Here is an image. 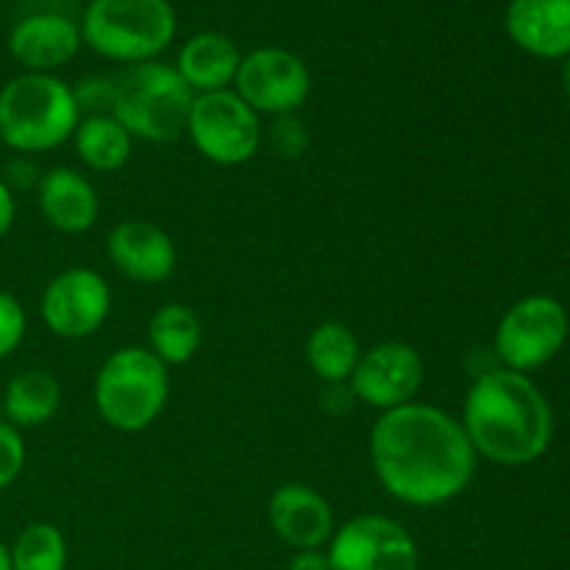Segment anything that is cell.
<instances>
[{
    "instance_id": "cell-1",
    "label": "cell",
    "mask_w": 570,
    "mask_h": 570,
    "mask_svg": "<svg viewBox=\"0 0 570 570\" xmlns=\"http://www.w3.org/2000/svg\"><path fill=\"white\" fill-rule=\"evenodd\" d=\"M371 462L384 493L421 510L454 501L476 473V451L462 423L417 401L373 423Z\"/></svg>"
},
{
    "instance_id": "cell-2",
    "label": "cell",
    "mask_w": 570,
    "mask_h": 570,
    "mask_svg": "<svg viewBox=\"0 0 570 570\" xmlns=\"http://www.w3.org/2000/svg\"><path fill=\"white\" fill-rule=\"evenodd\" d=\"M460 423L476 456L510 468L543 456L554 432L543 393L523 373L507 367L479 373Z\"/></svg>"
},
{
    "instance_id": "cell-3",
    "label": "cell",
    "mask_w": 570,
    "mask_h": 570,
    "mask_svg": "<svg viewBox=\"0 0 570 570\" xmlns=\"http://www.w3.org/2000/svg\"><path fill=\"white\" fill-rule=\"evenodd\" d=\"M81 109L70 83L26 72L0 89V139L17 154H45L72 139Z\"/></svg>"
},
{
    "instance_id": "cell-4",
    "label": "cell",
    "mask_w": 570,
    "mask_h": 570,
    "mask_svg": "<svg viewBox=\"0 0 570 570\" xmlns=\"http://www.w3.org/2000/svg\"><path fill=\"white\" fill-rule=\"evenodd\" d=\"M170 367L142 345L117 348L95 376V410L122 434L145 432L170 399Z\"/></svg>"
},
{
    "instance_id": "cell-5",
    "label": "cell",
    "mask_w": 570,
    "mask_h": 570,
    "mask_svg": "<svg viewBox=\"0 0 570 570\" xmlns=\"http://www.w3.org/2000/svg\"><path fill=\"white\" fill-rule=\"evenodd\" d=\"M170 0H89L81 22L83 45L120 65H145L170 48L176 37Z\"/></svg>"
},
{
    "instance_id": "cell-6",
    "label": "cell",
    "mask_w": 570,
    "mask_h": 570,
    "mask_svg": "<svg viewBox=\"0 0 570 570\" xmlns=\"http://www.w3.org/2000/svg\"><path fill=\"white\" fill-rule=\"evenodd\" d=\"M195 92L176 67L161 61L131 65L115 78L111 117L142 142H173L184 134Z\"/></svg>"
},
{
    "instance_id": "cell-7",
    "label": "cell",
    "mask_w": 570,
    "mask_h": 570,
    "mask_svg": "<svg viewBox=\"0 0 570 570\" xmlns=\"http://www.w3.org/2000/svg\"><path fill=\"white\" fill-rule=\"evenodd\" d=\"M184 131L204 159L220 167L245 165L262 145L259 115L234 89L195 95Z\"/></svg>"
},
{
    "instance_id": "cell-8",
    "label": "cell",
    "mask_w": 570,
    "mask_h": 570,
    "mask_svg": "<svg viewBox=\"0 0 570 570\" xmlns=\"http://www.w3.org/2000/svg\"><path fill=\"white\" fill-rule=\"evenodd\" d=\"M568 337V315L560 301L532 295L504 312L495 328V354L507 371L527 373L554 360Z\"/></svg>"
},
{
    "instance_id": "cell-9",
    "label": "cell",
    "mask_w": 570,
    "mask_h": 570,
    "mask_svg": "<svg viewBox=\"0 0 570 570\" xmlns=\"http://www.w3.org/2000/svg\"><path fill=\"white\" fill-rule=\"evenodd\" d=\"M332 570H417V543L387 515H356L328 540Z\"/></svg>"
},
{
    "instance_id": "cell-10",
    "label": "cell",
    "mask_w": 570,
    "mask_h": 570,
    "mask_svg": "<svg viewBox=\"0 0 570 570\" xmlns=\"http://www.w3.org/2000/svg\"><path fill=\"white\" fill-rule=\"evenodd\" d=\"M234 92L259 117L295 115L312 92L309 67L293 50H250L239 61L237 78H234Z\"/></svg>"
},
{
    "instance_id": "cell-11",
    "label": "cell",
    "mask_w": 570,
    "mask_h": 570,
    "mask_svg": "<svg viewBox=\"0 0 570 570\" xmlns=\"http://www.w3.org/2000/svg\"><path fill=\"white\" fill-rule=\"evenodd\" d=\"M423 376L426 367L417 348L401 340H387L362 351L348 387L365 406L390 412L415 401L423 387Z\"/></svg>"
},
{
    "instance_id": "cell-12",
    "label": "cell",
    "mask_w": 570,
    "mask_h": 570,
    "mask_svg": "<svg viewBox=\"0 0 570 570\" xmlns=\"http://www.w3.org/2000/svg\"><path fill=\"white\" fill-rule=\"evenodd\" d=\"M111 312V289L100 273L70 267L53 276L39 301V315L50 334L61 340L92 337Z\"/></svg>"
},
{
    "instance_id": "cell-13",
    "label": "cell",
    "mask_w": 570,
    "mask_h": 570,
    "mask_svg": "<svg viewBox=\"0 0 570 570\" xmlns=\"http://www.w3.org/2000/svg\"><path fill=\"white\" fill-rule=\"evenodd\" d=\"M106 254L122 278L134 284H161L176 271V245L170 234L150 220H122L106 239Z\"/></svg>"
},
{
    "instance_id": "cell-14",
    "label": "cell",
    "mask_w": 570,
    "mask_h": 570,
    "mask_svg": "<svg viewBox=\"0 0 570 570\" xmlns=\"http://www.w3.org/2000/svg\"><path fill=\"white\" fill-rule=\"evenodd\" d=\"M267 518L276 538L295 551L323 549L334 534L332 504L309 484L289 482L273 490Z\"/></svg>"
},
{
    "instance_id": "cell-15",
    "label": "cell",
    "mask_w": 570,
    "mask_h": 570,
    "mask_svg": "<svg viewBox=\"0 0 570 570\" xmlns=\"http://www.w3.org/2000/svg\"><path fill=\"white\" fill-rule=\"evenodd\" d=\"M81 45V26L53 11L22 17L9 33V53L14 56L17 65L26 67L28 72H48V76L76 59Z\"/></svg>"
},
{
    "instance_id": "cell-16",
    "label": "cell",
    "mask_w": 570,
    "mask_h": 570,
    "mask_svg": "<svg viewBox=\"0 0 570 570\" xmlns=\"http://www.w3.org/2000/svg\"><path fill=\"white\" fill-rule=\"evenodd\" d=\"M37 206L45 223L61 234L89 232L100 215V200L92 181L72 167H53L39 178Z\"/></svg>"
},
{
    "instance_id": "cell-17",
    "label": "cell",
    "mask_w": 570,
    "mask_h": 570,
    "mask_svg": "<svg viewBox=\"0 0 570 570\" xmlns=\"http://www.w3.org/2000/svg\"><path fill=\"white\" fill-rule=\"evenodd\" d=\"M507 33L518 48L540 59L570 53V0H512Z\"/></svg>"
},
{
    "instance_id": "cell-18",
    "label": "cell",
    "mask_w": 570,
    "mask_h": 570,
    "mask_svg": "<svg viewBox=\"0 0 570 570\" xmlns=\"http://www.w3.org/2000/svg\"><path fill=\"white\" fill-rule=\"evenodd\" d=\"M239 61H243V53L232 37L217 31H200L189 37L178 50L176 70L195 95H206L232 87Z\"/></svg>"
},
{
    "instance_id": "cell-19",
    "label": "cell",
    "mask_w": 570,
    "mask_h": 570,
    "mask_svg": "<svg viewBox=\"0 0 570 570\" xmlns=\"http://www.w3.org/2000/svg\"><path fill=\"white\" fill-rule=\"evenodd\" d=\"M61 406L59 379L42 367L20 371L3 390V417L14 429H37L53 421Z\"/></svg>"
},
{
    "instance_id": "cell-20",
    "label": "cell",
    "mask_w": 570,
    "mask_h": 570,
    "mask_svg": "<svg viewBox=\"0 0 570 570\" xmlns=\"http://www.w3.org/2000/svg\"><path fill=\"white\" fill-rule=\"evenodd\" d=\"M200 340H204V323L193 306L178 301L159 306L148 323V351L167 367L187 365L198 354Z\"/></svg>"
},
{
    "instance_id": "cell-21",
    "label": "cell",
    "mask_w": 570,
    "mask_h": 570,
    "mask_svg": "<svg viewBox=\"0 0 570 570\" xmlns=\"http://www.w3.org/2000/svg\"><path fill=\"white\" fill-rule=\"evenodd\" d=\"M72 145L89 170L115 173L131 159L134 139L111 115H83L72 134Z\"/></svg>"
},
{
    "instance_id": "cell-22",
    "label": "cell",
    "mask_w": 570,
    "mask_h": 570,
    "mask_svg": "<svg viewBox=\"0 0 570 570\" xmlns=\"http://www.w3.org/2000/svg\"><path fill=\"white\" fill-rule=\"evenodd\" d=\"M360 356V340L345 323H321L306 340V362L323 384H348Z\"/></svg>"
},
{
    "instance_id": "cell-23",
    "label": "cell",
    "mask_w": 570,
    "mask_h": 570,
    "mask_svg": "<svg viewBox=\"0 0 570 570\" xmlns=\"http://www.w3.org/2000/svg\"><path fill=\"white\" fill-rule=\"evenodd\" d=\"M11 570H65L67 540L53 523H28L9 549Z\"/></svg>"
},
{
    "instance_id": "cell-24",
    "label": "cell",
    "mask_w": 570,
    "mask_h": 570,
    "mask_svg": "<svg viewBox=\"0 0 570 570\" xmlns=\"http://www.w3.org/2000/svg\"><path fill=\"white\" fill-rule=\"evenodd\" d=\"M28 332V317L20 301L0 289V360L14 354Z\"/></svg>"
},
{
    "instance_id": "cell-25",
    "label": "cell",
    "mask_w": 570,
    "mask_h": 570,
    "mask_svg": "<svg viewBox=\"0 0 570 570\" xmlns=\"http://www.w3.org/2000/svg\"><path fill=\"white\" fill-rule=\"evenodd\" d=\"M22 468H26V443L20 429L0 421V493L17 482Z\"/></svg>"
},
{
    "instance_id": "cell-26",
    "label": "cell",
    "mask_w": 570,
    "mask_h": 570,
    "mask_svg": "<svg viewBox=\"0 0 570 570\" xmlns=\"http://www.w3.org/2000/svg\"><path fill=\"white\" fill-rule=\"evenodd\" d=\"M78 100V109L87 115H111V104H115V78L89 76L83 78L78 87H72Z\"/></svg>"
},
{
    "instance_id": "cell-27",
    "label": "cell",
    "mask_w": 570,
    "mask_h": 570,
    "mask_svg": "<svg viewBox=\"0 0 570 570\" xmlns=\"http://www.w3.org/2000/svg\"><path fill=\"white\" fill-rule=\"evenodd\" d=\"M271 145L282 159H298L309 148V134L306 126L295 115L276 117V126L271 131Z\"/></svg>"
},
{
    "instance_id": "cell-28",
    "label": "cell",
    "mask_w": 570,
    "mask_h": 570,
    "mask_svg": "<svg viewBox=\"0 0 570 570\" xmlns=\"http://www.w3.org/2000/svg\"><path fill=\"white\" fill-rule=\"evenodd\" d=\"M287 570H332V566H328L326 551L312 549V551H295V557L289 560Z\"/></svg>"
},
{
    "instance_id": "cell-29",
    "label": "cell",
    "mask_w": 570,
    "mask_h": 570,
    "mask_svg": "<svg viewBox=\"0 0 570 570\" xmlns=\"http://www.w3.org/2000/svg\"><path fill=\"white\" fill-rule=\"evenodd\" d=\"M14 215H17V204H14V193H11L9 184L0 178V239L11 232L14 226Z\"/></svg>"
},
{
    "instance_id": "cell-30",
    "label": "cell",
    "mask_w": 570,
    "mask_h": 570,
    "mask_svg": "<svg viewBox=\"0 0 570 570\" xmlns=\"http://www.w3.org/2000/svg\"><path fill=\"white\" fill-rule=\"evenodd\" d=\"M0 570H11V554L3 543H0Z\"/></svg>"
},
{
    "instance_id": "cell-31",
    "label": "cell",
    "mask_w": 570,
    "mask_h": 570,
    "mask_svg": "<svg viewBox=\"0 0 570 570\" xmlns=\"http://www.w3.org/2000/svg\"><path fill=\"white\" fill-rule=\"evenodd\" d=\"M562 87H566V92L570 95V59L566 61V67H562Z\"/></svg>"
}]
</instances>
